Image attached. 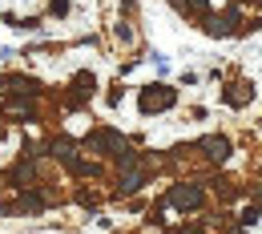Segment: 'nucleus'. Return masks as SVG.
I'll list each match as a JSON object with an SVG mask.
<instances>
[{
    "label": "nucleus",
    "instance_id": "nucleus-4",
    "mask_svg": "<svg viewBox=\"0 0 262 234\" xmlns=\"http://www.w3.org/2000/svg\"><path fill=\"white\" fill-rule=\"evenodd\" d=\"M137 186H141V174H137V169H129V174H125V182H121V190H125V194H133Z\"/></svg>",
    "mask_w": 262,
    "mask_h": 234
},
{
    "label": "nucleus",
    "instance_id": "nucleus-3",
    "mask_svg": "<svg viewBox=\"0 0 262 234\" xmlns=\"http://www.w3.org/2000/svg\"><path fill=\"white\" fill-rule=\"evenodd\" d=\"M202 150H206L214 162H226V158H230V141H226V137H206Z\"/></svg>",
    "mask_w": 262,
    "mask_h": 234
},
{
    "label": "nucleus",
    "instance_id": "nucleus-2",
    "mask_svg": "<svg viewBox=\"0 0 262 234\" xmlns=\"http://www.w3.org/2000/svg\"><path fill=\"white\" fill-rule=\"evenodd\" d=\"M165 105H173V89H145L141 93V109L149 113V109H165Z\"/></svg>",
    "mask_w": 262,
    "mask_h": 234
},
{
    "label": "nucleus",
    "instance_id": "nucleus-1",
    "mask_svg": "<svg viewBox=\"0 0 262 234\" xmlns=\"http://www.w3.org/2000/svg\"><path fill=\"white\" fill-rule=\"evenodd\" d=\"M169 202L182 206V210H194V206H202V190L198 186H178V190H169Z\"/></svg>",
    "mask_w": 262,
    "mask_h": 234
}]
</instances>
